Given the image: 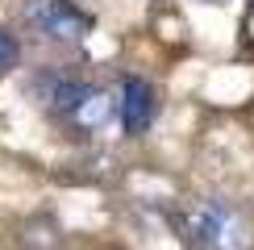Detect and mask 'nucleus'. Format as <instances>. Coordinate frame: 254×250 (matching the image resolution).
I'll return each instance as SVG.
<instances>
[{
    "label": "nucleus",
    "instance_id": "f03ea898",
    "mask_svg": "<svg viewBox=\"0 0 254 250\" xmlns=\"http://www.w3.org/2000/svg\"><path fill=\"white\" fill-rule=\"evenodd\" d=\"M25 25L46 42L75 46V42H83L92 34V13H83L75 0H29L25 4Z\"/></svg>",
    "mask_w": 254,
    "mask_h": 250
},
{
    "label": "nucleus",
    "instance_id": "39448f33",
    "mask_svg": "<svg viewBox=\"0 0 254 250\" xmlns=\"http://www.w3.org/2000/svg\"><path fill=\"white\" fill-rule=\"evenodd\" d=\"M113 113H117V100H113L104 88H92L88 83V92L79 96V104L67 113V125L79 129V133H96V129H104V125L113 121Z\"/></svg>",
    "mask_w": 254,
    "mask_h": 250
},
{
    "label": "nucleus",
    "instance_id": "6e6552de",
    "mask_svg": "<svg viewBox=\"0 0 254 250\" xmlns=\"http://www.w3.org/2000/svg\"><path fill=\"white\" fill-rule=\"evenodd\" d=\"M250 4H254V0H250Z\"/></svg>",
    "mask_w": 254,
    "mask_h": 250
},
{
    "label": "nucleus",
    "instance_id": "423d86ee",
    "mask_svg": "<svg viewBox=\"0 0 254 250\" xmlns=\"http://www.w3.org/2000/svg\"><path fill=\"white\" fill-rule=\"evenodd\" d=\"M17 59H21L17 38L8 34V29H0V75H4V71H13V67H17Z\"/></svg>",
    "mask_w": 254,
    "mask_h": 250
},
{
    "label": "nucleus",
    "instance_id": "f257e3e1",
    "mask_svg": "<svg viewBox=\"0 0 254 250\" xmlns=\"http://www.w3.org/2000/svg\"><path fill=\"white\" fill-rule=\"evenodd\" d=\"M175 229L188 250H250L254 229L250 217L225 196H200L184 204L175 217Z\"/></svg>",
    "mask_w": 254,
    "mask_h": 250
},
{
    "label": "nucleus",
    "instance_id": "7ed1b4c3",
    "mask_svg": "<svg viewBox=\"0 0 254 250\" xmlns=\"http://www.w3.org/2000/svg\"><path fill=\"white\" fill-rule=\"evenodd\" d=\"M154 113H158L154 88H150L142 75H125V79H121V92H117V117H121V129L129 133V138H137V133L150 129Z\"/></svg>",
    "mask_w": 254,
    "mask_h": 250
},
{
    "label": "nucleus",
    "instance_id": "0eeeda50",
    "mask_svg": "<svg viewBox=\"0 0 254 250\" xmlns=\"http://www.w3.org/2000/svg\"><path fill=\"white\" fill-rule=\"evenodd\" d=\"M200 4H225V0H200Z\"/></svg>",
    "mask_w": 254,
    "mask_h": 250
},
{
    "label": "nucleus",
    "instance_id": "20e7f679",
    "mask_svg": "<svg viewBox=\"0 0 254 250\" xmlns=\"http://www.w3.org/2000/svg\"><path fill=\"white\" fill-rule=\"evenodd\" d=\"M38 100H42V109L50 113V117H59V121H67V113L79 104V96L88 92V83L75 79V75H59V71H50V75H38Z\"/></svg>",
    "mask_w": 254,
    "mask_h": 250
}]
</instances>
